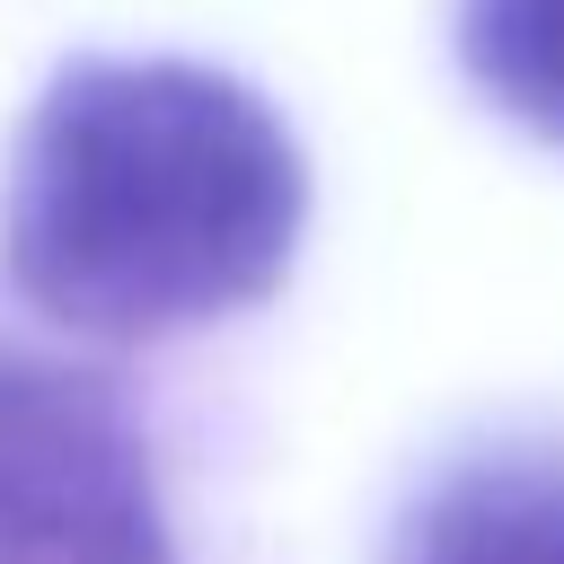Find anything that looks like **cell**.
Instances as JSON below:
<instances>
[{"instance_id":"6da1fadb","label":"cell","mask_w":564,"mask_h":564,"mask_svg":"<svg viewBox=\"0 0 564 564\" xmlns=\"http://www.w3.org/2000/svg\"><path fill=\"white\" fill-rule=\"evenodd\" d=\"M300 220L308 167L247 79L79 53L9 150L0 273L88 344H159L256 308L291 273Z\"/></svg>"},{"instance_id":"7a4b0ae2","label":"cell","mask_w":564,"mask_h":564,"mask_svg":"<svg viewBox=\"0 0 564 564\" xmlns=\"http://www.w3.org/2000/svg\"><path fill=\"white\" fill-rule=\"evenodd\" d=\"M0 564H176L115 379L0 344Z\"/></svg>"},{"instance_id":"3957f363","label":"cell","mask_w":564,"mask_h":564,"mask_svg":"<svg viewBox=\"0 0 564 564\" xmlns=\"http://www.w3.org/2000/svg\"><path fill=\"white\" fill-rule=\"evenodd\" d=\"M397 564H564V458H476L441 476Z\"/></svg>"},{"instance_id":"277c9868","label":"cell","mask_w":564,"mask_h":564,"mask_svg":"<svg viewBox=\"0 0 564 564\" xmlns=\"http://www.w3.org/2000/svg\"><path fill=\"white\" fill-rule=\"evenodd\" d=\"M467 79L538 141H564V0H458Z\"/></svg>"}]
</instances>
